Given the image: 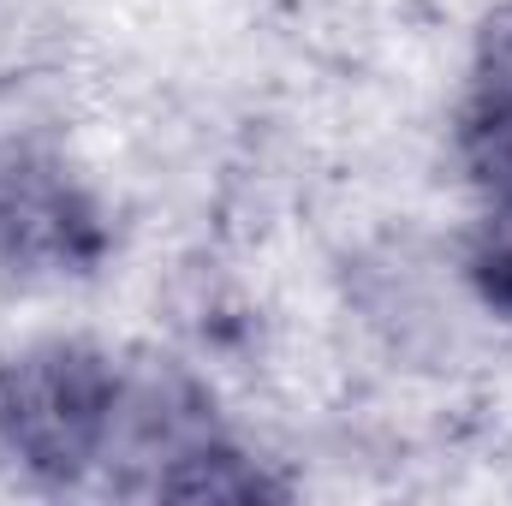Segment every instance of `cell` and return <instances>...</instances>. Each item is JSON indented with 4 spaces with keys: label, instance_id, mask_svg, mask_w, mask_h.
<instances>
[{
    "label": "cell",
    "instance_id": "6da1fadb",
    "mask_svg": "<svg viewBox=\"0 0 512 506\" xmlns=\"http://www.w3.org/2000/svg\"><path fill=\"white\" fill-rule=\"evenodd\" d=\"M120 370L84 340H42L0 358V453L42 477L78 483L114 429Z\"/></svg>",
    "mask_w": 512,
    "mask_h": 506
},
{
    "label": "cell",
    "instance_id": "7a4b0ae2",
    "mask_svg": "<svg viewBox=\"0 0 512 506\" xmlns=\"http://www.w3.org/2000/svg\"><path fill=\"white\" fill-rule=\"evenodd\" d=\"M102 256V203L42 143L0 137V262L12 274H90Z\"/></svg>",
    "mask_w": 512,
    "mask_h": 506
},
{
    "label": "cell",
    "instance_id": "3957f363",
    "mask_svg": "<svg viewBox=\"0 0 512 506\" xmlns=\"http://www.w3.org/2000/svg\"><path fill=\"white\" fill-rule=\"evenodd\" d=\"M155 495H167V501H268V495H286V483L268 477L239 447L209 435V441H197L191 453H179L161 471Z\"/></svg>",
    "mask_w": 512,
    "mask_h": 506
},
{
    "label": "cell",
    "instance_id": "277c9868",
    "mask_svg": "<svg viewBox=\"0 0 512 506\" xmlns=\"http://www.w3.org/2000/svg\"><path fill=\"white\" fill-rule=\"evenodd\" d=\"M453 149H459L465 179H471L489 203H512V96L471 84V102L459 108Z\"/></svg>",
    "mask_w": 512,
    "mask_h": 506
},
{
    "label": "cell",
    "instance_id": "5b68a950",
    "mask_svg": "<svg viewBox=\"0 0 512 506\" xmlns=\"http://www.w3.org/2000/svg\"><path fill=\"white\" fill-rule=\"evenodd\" d=\"M465 274L489 310L512 316V203H489L483 227L465 245Z\"/></svg>",
    "mask_w": 512,
    "mask_h": 506
},
{
    "label": "cell",
    "instance_id": "8992f818",
    "mask_svg": "<svg viewBox=\"0 0 512 506\" xmlns=\"http://www.w3.org/2000/svg\"><path fill=\"white\" fill-rule=\"evenodd\" d=\"M477 90L512 96V0L495 6L477 30Z\"/></svg>",
    "mask_w": 512,
    "mask_h": 506
}]
</instances>
